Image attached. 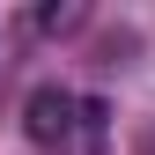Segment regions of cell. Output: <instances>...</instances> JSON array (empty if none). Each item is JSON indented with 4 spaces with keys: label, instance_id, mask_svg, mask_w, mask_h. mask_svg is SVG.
Returning a JSON list of instances; mask_svg holds the SVG:
<instances>
[{
    "label": "cell",
    "instance_id": "1",
    "mask_svg": "<svg viewBox=\"0 0 155 155\" xmlns=\"http://www.w3.org/2000/svg\"><path fill=\"white\" fill-rule=\"evenodd\" d=\"M74 118H81V96L59 89V81L30 89V104H22V133H30L37 148H67L74 140Z\"/></svg>",
    "mask_w": 155,
    "mask_h": 155
},
{
    "label": "cell",
    "instance_id": "3",
    "mask_svg": "<svg viewBox=\"0 0 155 155\" xmlns=\"http://www.w3.org/2000/svg\"><path fill=\"white\" fill-rule=\"evenodd\" d=\"M74 22H81V8H37V30H45V37H59Z\"/></svg>",
    "mask_w": 155,
    "mask_h": 155
},
{
    "label": "cell",
    "instance_id": "2",
    "mask_svg": "<svg viewBox=\"0 0 155 155\" xmlns=\"http://www.w3.org/2000/svg\"><path fill=\"white\" fill-rule=\"evenodd\" d=\"M74 140H81V155H104V140H111V104H104V96H81Z\"/></svg>",
    "mask_w": 155,
    "mask_h": 155
}]
</instances>
